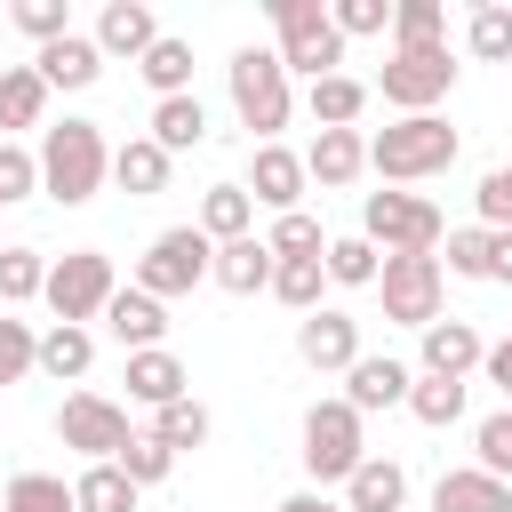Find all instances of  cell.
<instances>
[{
	"label": "cell",
	"instance_id": "cell-1",
	"mask_svg": "<svg viewBox=\"0 0 512 512\" xmlns=\"http://www.w3.org/2000/svg\"><path fill=\"white\" fill-rule=\"evenodd\" d=\"M32 160H40V192H48L56 208H88V200L112 184V144H104V120H56V128H40Z\"/></svg>",
	"mask_w": 512,
	"mask_h": 512
},
{
	"label": "cell",
	"instance_id": "cell-2",
	"mask_svg": "<svg viewBox=\"0 0 512 512\" xmlns=\"http://www.w3.org/2000/svg\"><path fill=\"white\" fill-rule=\"evenodd\" d=\"M456 152H464V136H456L440 112H408V120H392V128L368 136V176L392 184V192H408V184H424V176H448Z\"/></svg>",
	"mask_w": 512,
	"mask_h": 512
},
{
	"label": "cell",
	"instance_id": "cell-3",
	"mask_svg": "<svg viewBox=\"0 0 512 512\" xmlns=\"http://www.w3.org/2000/svg\"><path fill=\"white\" fill-rule=\"evenodd\" d=\"M224 88H232V112H240V128H248V144H280V128L296 120V80L280 72V56L272 48H232V64H224Z\"/></svg>",
	"mask_w": 512,
	"mask_h": 512
},
{
	"label": "cell",
	"instance_id": "cell-4",
	"mask_svg": "<svg viewBox=\"0 0 512 512\" xmlns=\"http://www.w3.org/2000/svg\"><path fill=\"white\" fill-rule=\"evenodd\" d=\"M360 240L376 248V256H440V240H448V216L424 200V192H368L360 200Z\"/></svg>",
	"mask_w": 512,
	"mask_h": 512
},
{
	"label": "cell",
	"instance_id": "cell-5",
	"mask_svg": "<svg viewBox=\"0 0 512 512\" xmlns=\"http://www.w3.org/2000/svg\"><path fill=\"white\" fill-rule=\"evenodd\" d=\"M272 56H280V72L296 80H328V72H344V40H336V24H328V0H272Z\"/></svg>",
	"mask_w": 512,
	"mask_h": 512
},
{
	"label": "cell",
	"instance_id": "cell-6",
	"mask_svg": "<svg viewBox=\"0 0 512 512\" xmlns=\"http://www.w3.org/2000/svg\"><path fill=\"white\" fill-rule=\"evenodd\" d=\"M304 472H312V488L328 496V488H344L352 472H360V456H368V416H352L344 400H312L304 408Z\"/></svg>",
	"mask_w": 512,
	"mask_h": 512
},
{
	"label": "cell",
	"instance_id": "cell-7",
	"mask_svg": "<svg viewBox=\"0 0 512 512\" xmlns=\"http://www.w3.org/2000/svg\"><path fill=\"white\" fill-rule=\"evenodd\" d=\"M208 256H216V240H208L200 224H168V232H152V240H144L136 280H128V288H144V296L176 304V296H192V288L208 280Z\"/></svg>",
	"mask_w": 512,
	"mask_h": 512
},
{
	"label": "cell",
	"instance_id": "cell-8",
	"mask_svg": "<svg viewBox=\"0 0 512 512\" xmlns=\"http://www.w3.org/2000/svg\"><path fill=\"white\" fill-rule=\"evenodd\" d=\"M112 288H120V272H112L104 248H64V256H48V288H40V304H48L64 328H88V320H104Z\"/></svg>",
	"mask_w": 512,
	"mask_h": 512
},
{
	"label": "cell",
	"instance_id": "cell-9",
	"mask_svg": "<svg viewBox=\"0 0 512 512\" xmlns=\"http://www.w3.org/2000/svg\"><path fill=\"white\" fill-rule=\"evenodd\" d=\"M448 88H456V56H448V40H440V48H392L384 72L368 80V96H384L400 120H408V112H432Z\"/></svg>",
	"mask_w": 512,
	"mask_h": 512
},
{
	"label": "cell",
	"instance_id": "cell-10",
	"mask_svg": "<svg viewBox=\"0 0 512 512\" xmlns=\"http://www.w3.org/2000/svg\"><path fill=\"white\" fill-rule=\"evenodd\" d=\"M376 296H384V320L392 328H416L424 336L440 320V304H448V272H440V256H384Z\"/></svg>",
	"mask_w": 512,
	"mask_h": 512
},
{
	"label": "cell",
	"instance_id": "cell-11",
	"mask_svg": "<svg viewBox=\"0 0 512 512\" xmlns=\"http://www.w3.org/2000/svg\"><path fill=\"white\" fill-rule=\"evenodd\" d=\"M128 408L120 400H104V392H64V408H56V440L80 456V464H112L120 448H128Z\"/></svg>",
	"mask_w": 512,
	"mask_h": 512
},
{
	"label": "cell",
	"instance_id": "cell-12",
	"mask_svg": "<svg viewBox=\"0 0 512 512\" xmlns=\"http://www.w3.org/2000/svg\"><path fill=\"white\" fill-rule=\"evenodd\" d=\"M296 360H304L312 376H344V368L360 360V320H352L344 304L304 312V320H296Z\"/></svg>",
	"mask_w": 512,
	"mask_h": 512
},
{
	"label": "cell",
	"instance_id": "cell-13",
	"mask_svg": "<svg viewBox=\"0 0 512 512\" xmlns=\"http://www.w3.org/2000/svg\"><path fill=\"white\" fill-rule=\"evenodd\" d=\"M256 208H272V216H288V208H304V192H312V176H304V152H288V144H248V184H240Z\"/></svg>",
	"mask_w": 512,
	"mask_h": 512
},
{
	"label": "cell",
	"instance_id": "cell-14",
	"mask_svg": "<svg viewBox=\"0 0 512 512\" xmlns=\"http://www.w3.org/2000/svg\"><path fill=\"white\" fill-rule=\"evenodd\" d=\"M480 360H488V344H480V328L456 320V312H440V320L416 336V376H448V384H464Z\"/></svg>",
	"mask_w": 512,
	"mask_h": 512
},
{
	"label": "cell",
	"instance_id": "cell-15",
	"mask_svg": "<svg viewBox=\"0 0 512 512\" xmlns=\"http://www.w3.org/2000/svg\"><path fill=\"white\" fill-rule=\"evenodd\" d=\"M408 384H416V368L408 360H392V352H360L352 368H344V408L352 416H376V408H408Z\"/></svg>",
	"mask_w": 512,
	"mask_h": 512
},
{
	"label": "cell",
	"instance_id": "cell-16",
	"mask_svg": "<svg viewBox=\"0 0 512 512\" xmlns=\"http://www.w3.org/2000/svg\"><path fill=\"white\" fill-rule=\"evenodd\" d=\"M88 40H96V56H104V64H120V56L136 64V56L160 40V16H152V0H104Z\"/></svg>",
	"mask_w": 512,
	"mask_h": 512
},
{
	"label": "cell",
	"instance_id": "cell-17",
	"mask_svg": "<svg viewBox=\"0 0 512 512\" xmlns=\"http://www.w3.org/2000/svg\"><path fill=\"white\" fill-rule=\"evenodd\" d=\"M304 176H312L320 192L360 184V176H368V128H320V136L304 144Z\"/></svg>",
	"mask_w": 512,
	"mask_h": 512
},
{
	"label": "cell",
	"instance_id": "cell-18",
	"mask_svg": "<svg viewBox=\"0 0 512 512\" xmlns=\"http://www.w3.org/2000/svg\"><path fill=\"white\" fill-rule=\"evenodd\" d=\"M104 336H112L120 352H152V344H168V304L144 296V288H112V304H104Z\"/></svg>",
	"mask_w": 512,
	"mask_h": 512
},
{
	"label": "cell",
	"instance_id": "cell-19",
	"mask_svg": "<svg viewBox=\"0 0 512 512\" xmlns=\"http://www.w3.org/2000/svg\"><path fill=\"white\" fill-rule=\"evenodd\" d=\"M32 72L48 80V96H56V88H64V96H80V88H96V80H104V56H96V40L72 24L64 40H48V48L32 56Z\"/></svg>",
	"mask_w": 512,
	"mask_h": 512
},
{
	"label": "cell",
	"instance_id": "cell-20",
	"mask_svg": "<svg viewBox=\"0 0 512 512\" xmlns=\"http://www.w3.org/2000/svg\"><path fill=\"white\" fill-rule=\"evenodd\" d=\"M184 392H192V368H184L168 344L128 352V400H136V408H168V400H184Z\"/></svg>",
	"mask_w": 512,
	"mask_h": 512
},
{
	"label": "cell",
	"instance_id": "cell-21",
	"mask_svg": "<svg viewBox=\"0 0 512 512\" xmlns=\"http://www.w3.org/2000/svg\"><path fill=\"white\" fill-rule=\"evenodd\" d=\"M336 504H344V512H408V472H400L392 456H376V448H368Z\"/></svg>",
	"mask_w": 512,
	"mask_h": 512
},
{
	"label": "cell",
	"instance_id": "cell-22",
	"mask_svg": "<svg viewBox=\"0 0 512 512\" xmlns=\"http://www.w3.org/2000/svg\"><path fill=\"white\" fill-rule=\"evenodd\" d=\"M208 280L224 288V296H264L272 288V248L248 232V240H224L216 256H208Z\"/></svg>",
	"mask_w": 512,
	"mask_h": 512
},
{
	"label": "cell",
	"instance_id": "cell-23",
	"mask_svg": "<svg viewBox=\"0 0 512 512\" xmlns=\"http://www.w3.org/2000/svg\"><path fill=\"white\" fill-rule=\"evenodd\" d=\"M432 512H512V488L480 464H456V472L432 480Z\"/></svg>",
	"mask_w": 512,
	"mask_h": 512
},
{
	"label": "cell",
	"instance_id": "cell-24",
	"mask_svg": "<svg viewBox=\"0 0 512 512\" xmlns=\"http://www.w3.org/2000/svg\"><path fill=\"white\" fill-rule=\"evenodd\" d=\"M144 136H152L168 160H176V152H200V144H208V104H200V96H160L152 120H144Z\"/></svg>",
	"mask_w": 512,
	"mask_h": 512
},
{
	"label": "cell",
	"instance_id": "cell-25",
	"mask_svg": "<svg viewBox=\"0 0 512 512\" xmlns=\"http://www.w3.org/2000/svg\"><path fill=\"white\" fill-rule=\"evenodd\" d=\"M168 176H176V160H168L152 136H128V144H112V184H120L128 200H152V192H168Z\"/></svg>",
	"mask_w": 512,
	"mask_h": 512
},
{
	"label": "cell",
	"instance_id": "cell-26",
	"mask_svg": "<svg viewBox=\"0 0 512 512\" xmlns=\"http://www.w3.org/2000/svg\"><path fill=\"white\" fill-rule=\"evenodd\" d=\"M16 128H48V80L32 64H0V136L16 144Z\"/></svg>",
	"mask_w": 512,
	"mask_h": 512
},
{
	"label": "cell",
	"instance_id": "cell-27",
	"mask_svg": "<svg viewBox=\"0 0 512 512\" xmlns=\"http://www.w3.org/2000/svg\"><path fill=\"white\" fill-rule=\"evenodd\" d=\"M376 96H368V80L360 72H328V80H312L304 88V112L320 120V128H360V112H368Z\"/></svg>",
	"mask_w": 512,
	"mask_h": 512
},
{
	"label": "cell",
	"instance_id": "cell-28",
	"mask_svg": "<svg viewBox=\"0 0 512 512\" xmlns=\"http://www.w3.org/2000/svg\"><path fill=\"white\" fill-rule=\"evenodd\" d=\"M40 376H56V384H80L88 368H96V328H64V320H48L40 328V360H32Z\"/></svg>",
	"mask_w": 512,
	"mask_h": 512
},
{
	"label": "cell",
	"instance_id": "cell-29",
	"mask_svg": "<svg viewBox=\"0 0 512 512\" xmlns=\"http://www.w3.org/2000/svg\"><path fill=\"white\" fill-rule=\"evenodd\" d=\"M136 72H144V88H152V104L160 96H192V40H176V32H160L144 56H136Z\"/></svg>",
	"mask_w": 512,
	"mask_h": 512
},
{
	"label": "cell",
	"instance_id": "cell-30",
	"mask_svg": "<svg viewBox=\"0 0 512 512\" xmlns=\"http://www.w3.org/2000/svg\"><path fill=\"white\" fill-rule=\"evenodd\" d=\"M192 224H200V232H208L216 248H224V240H248V232H256V200H248L240 184H208V192H200V216H192Z\"/></svg>",
	"mask_w": 512,
	"mask_h": 512
},
{
	"label": "cell",
	"instance_id": "cell-31",
	"mask_svg": "<svg viewBox=\"0 0 512 512\" xmlns=\"http://www.w3.org/2000/svg\"><path fill=\"white\" fill-rule=\"evenodd\" d=\"M144 432H152V440H160L168 456H192V448H208V432H216V416H208V408H200V400L184 392V400H168V408H152V424H144Z\"/></svg>",
	"mask_w": 512,
	"mask_h": 512
},
{
	"label": "cell",
	"instance_id": "cell-32",
	"mask_svg": "<svg viewBox=\"0 0 512 512\" xmlns=\"http://www.w3.org/2000/svg\"><path fill=\"white\" fill-rule=\"evenodd\" d=\"M464 56L472 64H512V8L504 0H472L464 8Z\"/></svg>",
	"mask_w": 512,
	"mask_h": 512
},
{
	"label": "cell",
	"instance_id": "cell-33",
	"mask_svg": "<svg viewBox=\"0 0 512 512\" xmlns=\"http://www.w3.org/2000/svg\"><path fill=\"white\" fill-rule=\"evenodd\" d=\"M136 480L120 472V464H80L72 472V512H136Z\"/></svg>",
	"mask_w": 512,
	"mask_h": 512
},
{
	"label": "cell",
	"instance_id": "cell-34",
	"mask_svg": "<svg viewBox=\"0 0 512 512\" xmlns=\"http://www.w3.org/2000/svg\"><path fill=\"white\" fill-rule=\"evenodd\" d=\"M40 288H48V256H40L32 240H8V248H0V312L40 304Z\"/></svg>",
	"mask_w": 512,
	"mask_h": 512
},
{
	"label": "cell",
	"instance_id": "cell-35",
	"mask_svg": "<svg viewBox=\"0 0 512 512\" xmlns=\"http://www.w3.org/2000/svg\"><path fill=\"white\" fill-rule=\"evenodd\" d=\"M320 272H328V288H376V272H384V256L360 240V232H336L328 248H320Z\"/></svg>",
	"mask_w": 512,
	"mask_h": 512
},
{
	"label": "cell",
	"instance_id": "cell-36",
	"mask_svg": "<svg viewBox=\"0 0 512 512\" xmlns=\"http://www.w3.org/2000/svg\"><path fill=\"white\" fill-rule=\"evenodd\" d=\"M320 288H328L320 256H288V264H272V288H264V296H280V304L304 320V312H320Z\"/></svg>",
	"mask_w": 512,
	"mask_h": 512
},
{
	"label": "cell",
	"instance_id": "cell-37",
	"mask_svg": "<svg viewBox=\"0 0 512 512\" xmlns=\"http://www.w3.org/2000/svg\"><path fill=\"white\" fill-rule=\"evenodd\" d=\"M0 512H72V480L64 472H16L0 488Z\"/></svg>",
	"mask_w": 512,
	"mask_h": 512
},
{
	"label": "cell",
	"instance_id": "cell-38",
	"mask_svg": "<svg viewBox=\"0 0 512 512\" xmlns=\"http://www.w3.org/2000/svg\"><path fill=\"white\" fill-rule=\"evenodd\" d=\"M440 40H448L440 0H392V48H440Z\"/></svg>",
	"mask_w": 512,
	"mask_h": 512
},
{
	"label": "cell",
	"instance_id": "cell-39",
	"mask_svg": "<svg viewBox=\"0 0 512 512\" xmlns=\"http://www.w3.org/2000/svg\"><path fill=\"white\" fill-rule=\"evenodd\" d=\"M408 416L432 424V432L464 424V384H448V376H416V384H408Z\"/></svg>",
	"mask_w": 512,
	"mask_h": 512
},
{
	"label": "cell",
	"instance_id": "cell-40",
	"mask_svg": "<svg viewBox=\"0 0 512 512\" xmlns=\"http://www.w3.org/2000/svg\"><path fill=\"white\" fill-rule=\"evenodd\" d=\"M264 248H272V264H288V256H320V248H328V232H320V216H304V208H288V216H272V232H264Z\"/></svg>",
	"mask_w": 512,
	"mask_h": 512
},
{
	"label": "cell",
	"instance_id": "cell-41",
	"mask_svg": "<svg viewBox=\"0 0 512 512\" xmlns=\"http://www.w3.org/2000/svg\"><path fill=\"white\" fill-rule=\"evenodd\" d=\"M8 24H16L32 48H48V40H64V32H72V0H16V8H8Z\"/></svg>",
	"mask_w": 512,
	"mask_h": 512
},
{
	"label": "cell",
	"instance_id": "cell-42",
	"mask_svg": "<svg viewBox=\"0 0 512 512\" xmlns=\"http://www.w3.org/2000/svg\"><path fill=\"white\" fill-rule=\"evenodd\" d=\"M328 24H336L344 48L352 40H376V32H392V0H328Z\"/></svg>",
	"mask_w": 512,
	"mask_h": 512
},
{
	"label": "cell",
	"instance_id": "cell-43",
	"mask_svg": "<svg viewBox=\"0 0 512 512\" xmlns=\"http://www.w3.org/2000/svg\"><path fill=\"white\" fill-rule=\"evenodd\" d=\"M472 464L496 472V480L512 472V408H488V416L472 424Z\"/></svg>",
	"mask_w": 512,
	"mask_h": 512
},
{
	"label": "cell",
	"instance_id": "cell-44",
	"mask_svg": "<svg viewBox=\"0 0 512 512\" xmlns=\"http://www.w3.org/2000/svg\"><path fill=\"white\" fill-rule=\"evenodd\" d=\"M32 360H40V328L16 320V312H0V384H24Z\"/></svg>",
	"mask_w": 512,
	"mask_h": 512
},
{
	"label": "cell",
	"instance_id": "cell-45",
	"mask_svg": "<svg viewBox=\"0 0 512 512\" xmlns=\"http://www.w3.org/2000/svg\"><path fill=\"white\" fill-rule=\"evenodd\" d=\"M112 464H120V472H128V480H136V488H160V480H168V472H176V456H168V448H160V440H152V432H128V448H120V456H112Z\"/></svg>",
	"mask_w": 512,
	"mask_h": 512
},
{
	"label": "cell",
	"instance_id": "cell-46",
	"mask_svg": "<svg viewBox=\"0 0 512 512\" xmlns=\"http://www.w3.org/2000/svg\"><path fill=\"white\" fill-rule=\"evenodd\" d=\"M440 248H448L440 272H456V280H488V232H480V224H456Z\"/></svg>",
	"mask_w": 512,
	"mask_h": 512
},
{
	"label": "cell",
	"instance_id": "cell-47",
	"mask_svg": "<svg viewBox=\"0 0 512 512\" xmlns=\"http://www.w3.org/2000/svg\"><path fill=\"white\" fill-rule=\"evenodd\" d=\"M32 192H40L32 144H8V136H0V208H16V200H32Z\"/></svg>",
	"mask_w": 512,
	"mask_h": 512
},
{
	"label": "cell",
	"instance_id": "cell-48",
	"mask_svg": "<svg viewBox=\"0 0 512 512\" xmlns=\"http://www.w3.org/2000/svg\"><path fill=\"white\" fill-rule=\"evenodd\" d=\"M480 376H488V384L504 392V408H512V336H504V344H488V360H480Z\"/></svg>",
	"mask_w": 512,
	"mask_h": 512
},
{
	"label": "cell",
	"instance_id": "cell-49",
	"mask_svg": "<svg viewBox=\"0 0 512 512\" xmlns=\"http://www.w3.org/2000/svg\"><path fill=\"white\" fill-rule=\"evenodd\" d=\"M488 280L512 288V232H488Z\"/></svg>",
	"mask_w": 512,
	"mask_h": 512
},
{
	"label": "cell",
	"instance_id": "cell-50",
	"mask_svg": "<svg viewBox=\"0 0 512 512\" xmlns=\"http://www.w3.org/2000/svg\"><path fill=\"white\" fill-rule=\"evenodd\" d=\"M272 512H344V504H336V496H320V488H296V496H280Z\"/></svg>",
	"mask_w": 512,
	"mask_h": 512
},
{
	"label": "cell",
	"instance_id": "cell-51",
	"mask_svg": "<svg viewBox=\"0 0 512 512\" xmlns=\"http://www.w3.org/2000/svg\"><path fill=\"white\" fill-rule=\"evenodd\" d=\"M504 184H512V160H504Z\"/></svg>",
	"mask_w": 512,
	"mask_h": 512
},
{
	"label": "cell",
	"instance_id": "cell-52",
	"mask_svg": "<svg viewBox=\"0 0 512 512\" xmlns=\"http://www.w3.org/2000/svg\"><path fill=\"white\" fill-rule=\"evenodd\" d=\"M504 488H512V472H504Z\"/></svg>",
	"mask_w": 512,
	"mask_h": 512
},
{
	"label": "cell",
	"instance_id": "cell-53",
	"mask_svg": "<svg viewBox=\"0 0 512 512\" xmlns=\"http://www.w3.org/2000/svg\"><path fill=\"white\" fill-rule=\"evenodd\" d=\"M0 248H8V240H0Z\"/></svg>",
	"mask_w": 512,
	"mask_h": 512
}]
</instances>
